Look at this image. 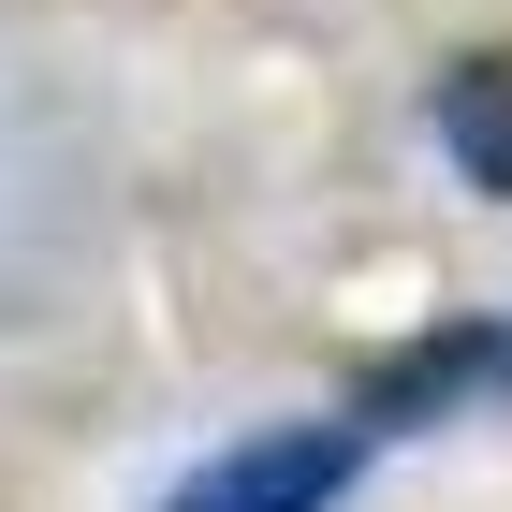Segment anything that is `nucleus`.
<instances>
[{
	"instance_id": "nucleus-1",
	"label": "nucleus",
	"mask_w": 512,
	"mask_h": 512,
	"mask_svg": "<svg viewBox=\"0 0 512 512\" xmlns=\"http://www.w3.org/2000/svg\"><path fill=\"white\" fill-rule=\"evenodd\" d=\"M352 469H366V410L352 425H264V439H235V454H205L161 512H337Z\"/></svg>"
},
{
	"instance_id": "nucleus-2",
	"label": "nucleus",
	"mask_w": 512,
	"mask_h": 512,
	"mask_svg": "<svg viewBox=\"0 0 512 512\" xmlns=\"http://www.w3.org/2000/svg\"><path fill=\"white\" fill-rule=\"evenodd\" d=\"M439 147L469 161L483 191H512V59H454L439 74Z\"/></svg>"
},
{
	"instance_id": "nucleus-3",
	"label": "nucleus",
	"mask_w": 512,
	"mask_h": 512,
	"mask_svg": "<svg viewBox=\"0 0 512 512\" xmlns=\"http://www.w3.org/2000/svg\"><path fill=\"white\" fill-rule=\"evenodd\" d=\"M498 381H512V337H498Z\"/></svg>"
}]
</instances>
